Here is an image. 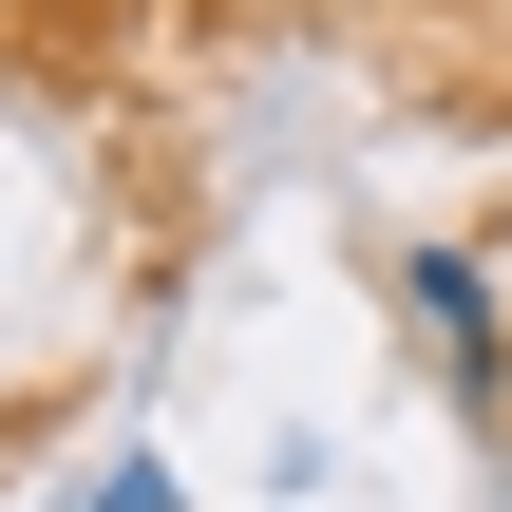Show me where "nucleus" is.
<instances>
[{
  "mask_svg": "<svg viewBox=\"0 0 512 512\" xmlns=\"http://www.w3.org/2000/svg\"><path fill=\"white\" fill-rule=\"evenodd\" d=\"M399 304H418V361L494 418V399H512V304H494V266H475V247H418V266H399Z\"/></svg>",
  "mask_w": 512,
  "mask_h": 512,
  "instance_id": "obj_1",
  "label": "nucleus"
},
{
  "mask_svg": "<svg viewBox=\"0 0 512 512\" xmlns=\"http://www.w3.org/2000/svg\"><path fill=\"white\" fill-rule=\"evenodd\" d=\"M57 512H190V494H171V456H95V475H76Z\"/></svg>",
  "mask_w": 512,
  "mask_h": 512,
  "instance_id": "obj_2",
  "label": "nucleus"
}]
</instances>
